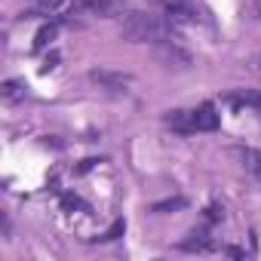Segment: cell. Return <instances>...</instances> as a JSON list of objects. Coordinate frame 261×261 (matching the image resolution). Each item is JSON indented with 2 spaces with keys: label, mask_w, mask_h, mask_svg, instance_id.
<instances>
[{
  "label": "cell",
  "mask_w": 261,
  "mask_h": 261,
  "mask_svg": "<svg viewBox=\"0 0 261 261\" xmlns=\"http://www.w3.org/2000/svg\"><path fill=\"white\" fill-rule=\"evenodd\" d=\"M31 4L37 7V13H56V10L65 4V0H31Z\"/></svg>",
  "instance_id": "cell-11"
},
{
  "label": "cell",
  "mask_w": 261,
  "mask_h": 261,
  "mask_svg": "<svg viewBox=\"0 0 261 261\" xmlns=\"http://www.w3.org/2000/svg\"><path fill=\"white\" fill-rule=\"evenodd\" d=\"M227 101H230V105H240V108H258V111H261V89H258V92H237V95H230Z\"/></svg>",
  "instance_id": "cell-8"
},
{
  "label": "cell",
  "mask_w": 261,
  "mask_h": 261,
  "mask_svg": "<svg viewBox=\"0 0 261 261\" xmlns=\"http://www.w3.org/2000/svg\"><path fill=\"white\" fill-rule=\"evenodd\" d=\"M258 16H261V0H258Z\"/></svg>",
  "instance_id": "cell-12"
},
{
  "label": "cell",
  "mask_w": 261,
  "mask_h": 261,
  "mask_svg": "<svg viewBox=\"0 0 261 261\" xmlns=\"http://www.w3.org/2000/svg\"><path fill=\"white\" fill-rule=\"evenodd\" d=\"M25 89H28V86H25L22 80H7V83H4V98H7V101H22V98H25Z\"/></svg>",
  "instance_id": "cell-9"
},
{
  "label": "cell",
  "mask_w": 261,
  "mask_h": 261,
  "mask_svg": "<svg viewBox=\"0 0 261 261\" xmlns=\"http://www.w3.org/2000/svg\"><path fill=\"white\" fill-rule=\"evenodd\" d=\"M74 13L95 16V19H114L126 10V0H71Z\"/></svg>",
  "instance_id": "cell-4"
},
{
  "label": "cell",
  "mask_w": 261,
  "mask_h": 261,
  "mask_svg": "<svg viewBox=\"0 0 261 261\" xmlns=\"http://www.w3.org/2000/svg\"><path fill=\"white\" fill-rule=\"evenodd\" d=\"M178 249H185V252H212V249H215L212 224H200V227H194V230L178 243Z\"/></svg>",
  "instance_id": "cell-5"
},
{
  "label": "cell",
  "mask_w": 261,
  "mask_h": 261,
  "mask_svg": "<svg viewBox=\"0 0 261 261\" xmlns=\"http://www.w3.org/2000/svg\"><path fill=\"white\" fill-rule=\"evenodd\" d=\"M166 126L178 136H194V133H215L221 126V114L212 101H203L197 108H178L166 114Z\"/></svg>",
  "instance_id": "cell-2"
},
{
  "label": "cell",
  "mask_w": 261,
  "mask_h": 261,
  "mask_svg": "<svg viewBox=\"0 0 261 261\" xmlns=\"http://www.w3.org/2000/svg\"><path fill=\"white\" fill-rule=\"evenodd\" d=\"M157 7L175 25H200V22H206V16H203L197 0H157Z\"/></svg>",
  "instance_id": "cell-3"
},
{
  "label": "cell",
  "mask_w": 261,
  "mask_h": 261,
  "mask_svg": "<svg viewBox=\"0 0 261 261\" xmlns=\"http://www.w3.org/2000/svg\"><path fill=\"white\" fill-rule=\"evenodd\" d=\"M123 230H126V221H114V227H111V230H105V233L98 237V243H111V240H117Z\"/></svg>",
  "instance_id": "cell-10"
},
{
  "label": "cell",
  "mask_w": 261,
  "mask_h": 261,
  "mask_svg": "<svg viewBox=\"0 0 261 261\" xmlns=\"http://www.w3.org/2000/svg\"><path fill=\"white\" fill-rule=\"evenodd\" d=\"M233 154L240 157V163H243V169L261 185V151L258 148H233Z\"/></svg>",
  "instance_id": "cell-6"
},
{
  "label": "cell",
  "mask_w": 261,
  "mask_h": 261,
  "mask_svg": "<svg viewBox=\"0 0 261 261\" xmlns=\"http://www.w3.org/2000/svg\"><path fill=\"white\" fill-rule=\"evenodd\" d=\"M120 34H123L126 40H133V43H157V46H163V43H178V40H181L178 25H175L166 13H145V10L129 13V16L123 19Z\"/></svg>",
  "instance_id": "cell-1"
},
{
  "label": "cell",
  "mask_w": 261,
  "mask_h": 261,
  "mask_svg": "<svg viewBox=\"0 0 261 261\" xmlns=\"http://www.w3.org/2000/svg\"><path fill=\"white\" fill-rule=\"evenodd\" d=\"M89 77H92V80H98V83H105V86H111V89H120V86H126V83H129V77H126V74H108V71H92Z\"/></svg>",
  "instance_id": "cell-7"
}]
</instances>
